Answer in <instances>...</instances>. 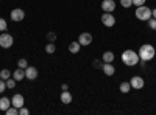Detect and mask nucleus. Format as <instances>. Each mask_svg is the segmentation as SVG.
I'll return each instance as SVG.
<instances>
[{
	"label": "nucleus",
	"instance_id": "1",
	"mask_svg": "<svg viewBox=\"0 0 156 115\" xmlns=\"http://www.w3.org/2000/svg\"><path fill=\"white\" fill-rule=\"evenodd\" d=\"M137 55H139V59L140 61H145L147 62V61H151L154 58L156 50H154V47L151 44H144V45H140Z\"/></svg>",
	"mask_w": 156,
	"mask_h": 115
},
{
	"label": "nucleus",
	"instance_id": "2",
	"mask_svg": "<svg viewBox=\"0 0 156 115\" xmlns=\"http://www.w3.org/2000/svg\"><path fill=\"white\" fill-rule=\"evenodd\" d=\"M139 55L134 52V50H125L122 53V62L128 67H133V66H137L139 64Z\"/></svg>",
	"mask_w": 156,
	"mask_h": 115
},
{
	"label": "nucleus",
	"instance_id": "3",
	"mask_svg": "<svg viewBox=\"0 0 156 115\" xmlns=\"http://www.w3.org/2000/svg\"><path fill=\"white\" fill-rule=\"evenodd\" d=\"M134 16L136 19L142 20V22H147L150 17H151V9L145 5H142V6H136V12H134Z\"/></svg>",
	"mask_w": 156,
	"mask_h": 115
},
{
	"label": "nucleus",
	"instance_id": "4",
	"mask_svg": "<svg viewBox=\"0 0 156 115\" xmlns=\"http://www.w3.org/2000/svg\"><path fill=\"white\" fill-rule=\"evenodd\" d=\"M12 42H14V39H12V36L8 34V33H0V47L2 48H9L12 47Z\"/></svg>",
	"mask_w": 156,
	"mask_h": 115
},
{
	"label": "nucleus",
	"instance_id": "5",
	"mask_svg": "<svg viewBox=\"0 0 156 115\" xmlns=\"http://www.w3.org/2000/svg\"><path fill=\"white\" fill-rule=\"evenodd\" d=\"M101 23L105 25V27L111 28L115 25V17L112 16V12H103V16H101Z\"/></svg>",
	"mask_w": 156,
	"mask_h": 115
},
{
	"label": "nucleus",
	"instance_id": "6",
	"mask_svg": "<svg viewBox=\"0 0 156 115\" xmlns=\"http://www.w3.org/2000/svg\"><path fill=\"white\" fill-rule=\"evenodd\" d=\"M129 84H131V89H136V90H140L142 87H144L145 81L142 76H133L131 79H129Z\"/></svg>",
	"mask_w": 156,
	"mask_h": 115
},
{
	"label": "nucleus",
	"instance_id": "7",
	"mask_svg": "<svg viewBox=\"0 0 156 115\" xmlns=\"http://www.w3.org/2000/svg\"><path fill=\"white\" fill-rule=\"evenodd\" d=\"M9 17H11V20H14V22H22L23 17H25V11L20 9V8H16V9L11 11Z\"/></svg>",
	"mask_w": 156,
	"mask_h": 115
},
{
	"label": "nucleus",
	"instance_id": "8",
	"mask_svg": "<svg viewBox=\"0 0 156 115\" xmlns=\"http://www.w3.org/2000/svg\"><path fill=\"white\" fill-rule=\"evenodd\" d=\"M78 42H80L81 47H87L92 44V34L90 33H81L80 37H78Z\"/></svg>",
	"mask_w": 156,
	"mask_h": 115
},
{
	"label": "nucleus",
	"instance_id": "9",
	"mask_svg": "<svg viewBox=\"0 0 156 115\" xmlns=\"http://www.w3.org/2000/svg\"><path fill=\"white\" fill-rule=\"evenodd\" d=\"M37 75H39V72H37V69H36V67L28 66L27 69H25V78L30 79V81H34V79L37 78Z\"/></svg>",
	"mask_w": 156,
	"mask_h": 115
},
{
	"label": "nucleus",
	"instance_id": "10",
	"mask_svg": "<svg viewBox=\"0 0 156 115\" xmlns=\"http://www.w3.org/2000/svg\"><path fill=\"white\" fill-rule=\"evenodd\" d=\"M11 106L20 109L22 106H25V98H23L20 93H16L14 96H12V100H11Z\"/></svg>",
	"mask_w": 156,
	"mask_h": 115
},
{
	"label": "nucleus",
	"instance_id": "11",
	"mask_svg": "<svg viewBox=\"0 0 156 115\" xmlns=\"http://www.w3.org/2000/svg\"><path fill=\"white\" fill-rule=\"evenodd\" d=\"M101 9H103V12H112L115 9V2L114 0H103L101 2Z\"/></svg>",
	"mask_w": 156,
	"mask_h": 115
},
{
	"label": "nucleus",
	"instance_id": "12",
	"mask_svg": "<svg viewBox=\"0 0 156 115\" xmlns=\"http://www.w3.org/2000/svg\"><path fill=\"white\" fill-rule=\"evenodd\" d=\"M103 73H105L106 76H112L115 73V67L112 66V62H103Z\"/></svg>",
	"mask_w": 156,
	"mask_h": 115
},
{
	"label": "nucleus",
	"instance_id": "13",
	"mask_svg": "<svg viewBox=\"0 0 156 115\" xmlns=\"http://www.w3.org/2000/svg\"><path fill=\"white\" fill-rule=\"evenodd\" d=\"M59 98H61V103L62 104H70L72 103V93L69 90H62Z\"/></svg>",
	"mask_w": 156,
	"mask_h": 115
},
{
	"label": "nucleus",
	"instance_id": "14",
	"mask_svg": "<svg viewBox=\"0 0 156 115\" xmlns=\"http://www.w3.org/2000/svg\"><path fill=\"white\" fill-rule=\"evenodd\" d=\"M12 78H14L16 81H22V79L25 78V69L17 67L14 72H12Z\"/></svg>",
	"mask_w": 156,
	"mask_h": 115
},
{
	"label": "nucleus",
	"instance_id": "15",
	"mask_svg": "<svg viewBox=\"0 0 156 115\" xmlns=\"http://www.w3.org/2000/svg\"><path fill=\"white\" fill-rule=\"evenodd\" d=\"M80 50H81V45H80V42H78V41L69 44V52L72 55H78V53H80Z\"/></svg>",
	"mask_w": 156,
	"mask_h": 115
},
{
	"label": "nucleus",
	"instance_id": "16",
	"mask_svg": "<svg viewBox=\"0 0 156 115\" xmlns=\"http://www.w3.org/2000/svg\"><path fill=\"white\" fill-rule=\"evenodd\" d=\"M9 106H11V100H9V98H6V96H2V98H0V110L5 112Z\"/></svg>",
	"mask_w": 156,
	"mask_h": 115
},
{
	"label": "nucleus",
	"instance_id": "17",
	"mask_svg": "<svg viewBox=\"0 0 156 115\" xmlns=\"http://www.w3.org/2000/svg\"><path fill=\"white\" fill-rule=\"evenodd\" d=\"M114 53L112 52H105V53H103V58H101V61L103 62H112L114 61Z\"/></svg>",
	"mask_w": 156,
	"mask_h": 115
},
{
	"label": "nucleus",
	"instance_id": "18",
	"mask_svg": "<svg viewBox=\"0 0 156 115\" xmlns=\"http://www.w3.org/2000/svg\"><path fill=\"white\" fill-rule=\"evenodd\" d=\"M119 89H120V92H122V93H128L129 90H131V84H129L128 81H125V83H122V84H120V87H119Z\"/></svg>",
	"mask_w": 156,
	"mask_h": 115
},
{
	"label": "nucleus",
	"instance_id": "19",
	"mask_svg": "<svg viewBox=\"0 0 156 115\" xmlns=\"http://www.w3.org/2000/svg\"><path fill=\"white\" fill-rule=\"evenodd\" d=\"M45 52H47L48 55H53V53L56 52V45H55V42H48V44L45 45Z\"/></svg>",
	"mask_w": 156,
	"mask_h": 115
},
{
	"label": "nucleus",
	"instance_id": "20",
	"mask_svg": "<svg viewBox=\"0 0 156 115\" xmlns=\"http://www.w3.org/2000/svg\"><path fill=\"white\" fill-rule=\"evenodd\" d=\"M5 113H6V115H19V109L14 107V106H9V107L5 110Z\"/></svg>",
	"mask_w": 156,
	"mask_h": 115
},
{
	"label": "nucleus",
	"instance_id": "21",
	"mask_svg": "<svg viewBox=\"0 0 156 115\" xmlns=\"http://www.w3.org/2000/svg\"><path fill=\"white\" fill-rule=\"evenodd\" d=\"M0 78H2V79H8V78H11V72L8 70V69H3L2 72H0Z\"/></svg>",
	"mask_w": 156,
	"mask_h": 115
},
{
	"label": "nucleus",
	"instance_id": "22",
	"mask_svg": "<svg viewBox=\"0 0 156 115\" xmlns=\"http://www.w3.org/2000/svg\"><path fill=\"white\" fill-rule=\"evenodd\" d=\"M6 30H8V22H6L3 17H0V31L3 33V31H6Z\"/></svg>",
	"mask_w": 156,
	"mask_h": 115
},
{
	"label": "nucleus",
	"instance_id": "23",
	"mask_svg": "<svg viewBox=\"0 0 156 115\" xmlns=\"http://www.w3.org/2000/svg\"><path fill=\"white\" fill-rule=\"evenodd\" d=\"M17 67H20V69H27L28 67V62H27V59H19L17 61Z\"/></svg>",
	"mask_w": 156,
	"mask_h": 115
},
{
	"label": "nucleus",
	"instance_id": "24",
	"mask_svg": "<svg viewBox=\"0 0 156 115\" xmlns=\"http://www.w3.org/2000/svg\"><path fill=\"white\" fill-rule=\"evenodd\" d=\"M5 83H6V89H14V87H16V79H11V78H8Z\"/></svg>",
	"mask_w": 156,
	"mask_h": 115
},
{
	"label": "nucleus",
	"instance_id": "25",
	"mask_svg": "<svg viewBox=\"0 0 156 115\" xmlns=\"http://www.w3.org/2000/svg\"><path fill=\"white\" fill-rule=\"evenodd\" d=\"M147 22H148V27H150L151 30H156V19H154V17H150Z\"/></svg>",
	"mask_w": 156,
	"mask_h": 115
},
{
	"label": "nucleus",
	"instance_id": "26",
	"mask_svg": "<svg viewBox=\"0 0 156 115\" xmlns=\"http://www.w3.org/2000/svg\"><path fill=\"white\" fill-rule=\"evenodd\" d=\"M47 39H48V42H55V41H56V34H55L53 31L47 33Z\"/></svg>",
	"mask_w": 156,
	"mask_h": 115
},
{
	"label": "nucleus",
	"instance_id": "27",
	"mask_svg": "<svg viewBox=\"0 0 156 115\" xmlns=\"http://www.w3.org/2000/svg\"><path fill=\"white\" fill-rule=\"evenodd\" d=\"M120 5L123 8H129V6L133 5V0H120Z\"/></svg>",
	"mask_w": 156,
	"mask_h": 115
},
{
	"label": "nucleus",
	"instance_id": "28",
	"mask_svg": "<svg viewBox=\"0 0 156 115\" xmlns=\"http://www.w3.org/2000/svg\"><path fill=\"white\" fill-rule=\"evenodd\" d=\"M5 89H6V83H5V79L0 78V93H3Z\"/></svg>",
	"mask_w": 156,
	"mask_h": 115
},
{
	"label": "nucleus",
	"instance_id": "29",
	"mask_svg": "<svg viewBox=\"0 0 156 115\" xmlns=\"http://www.w3.org/2000/svg\"><path fill=\"white\" fill-rule=\"evenodd\" d=\"M92 66H94L95 69H101V67H103V61H98V59H95V61L92 62Z\"/></svg>",
	"mask_w": 156,
	"mask_h": 115
},
{
	"label": "nucleus",
	"instance_id": "30",
	"mask_svg": "<svg viewBox=\"0 0 156 115\" xmlns=\"http://www.w3.org/2000/svg\"><path fill=\"white\" fill-rule=\"evenodd\" d=\"M28 113H30V110L25 107V106H22V107L19 109V115H28Z\"/></svg>",
	"mask_w": 156,
	"mask_h": 115
},
{
	"label": "nucleus",
	"instance_id": "31",
	"mask_svg": "<svg viewBox=\"0 0 156 115\" xmlns=\"http://www.w3.org/2000/svg\"><path fill=\"white\" fill-rule=\"evenodd\" d=\"M145 2H147V0H133V5H136V6H142V5H145Z\"/></svg>",
	"mask_w": 156,
	"mask_h": 115
},
{
	"label": "nucleus",
	"instance_id": "32",
	"mask_svg": "<svg viewBox=\"0 0 156 115\" xmlns=\"http://www.w3.org/2000/svg\"><path fill=\"white\" fill-rule=\"evenodd\" d=\"M61 90H69V86L67 84H62L61 86Z\"/></svg>",
	"mask_w": 156,
	"mask_h": 115
},
{
	"label": "nucleus",
	"instance_id": "33",
	"mask_svg": "<svg viewBox=\"0 0 156 115\" xmlns=\"http://www.w3.org/2000/svg\"><path fill=\"white\" fill-rule=\"evenodd\" d=\"M151 17H154V19H156V8L151 11Z\"/></svg>",
	"mask_w": 156,
	"mask_h": 115
},
{
	"label": "nucleus",
	"instance_id": "34",
	"mask_svg": "<svg viewBox=\"0 0 156 115\" xmlns=\"http://www.w3.org/2000/svg\"><path fill=\"white\" fill-rule=\"evenodd\" d=\"M0 33H2V31H0Z\"/></svg>",
	"mask_w": 156,
	"mask_h": 115
}]
</instances>
